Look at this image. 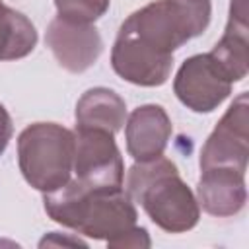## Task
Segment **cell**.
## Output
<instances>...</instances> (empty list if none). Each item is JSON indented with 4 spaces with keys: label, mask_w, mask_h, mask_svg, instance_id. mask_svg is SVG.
I'll return each mask as SVG.
<instances>
[{
    "label": "cell",
    "mask_w": 249,
    "mask_h": 249,
    "mask_svg": "<svg viewBox=\"0 0 249 249\" xmlns=\"http://www.w3.org/2000/svg\"><path fill=\"white\" fill-rule=\"evenodd\" d=\"M14 134V124H12V117L8 113V109L0 103V156L6 152L10 140Z\"/></svg>",
    "instance_id": "cell-17"
},
{
    "label": "cell",
    "mask_w": 249,
    "mask_h": 249,
    "mask_svg": "<svg viewBox=\"0 0 249 249\" xmlns=\"http://www.w3.org/2000/svg\"><path fill=\"white\" fill-rule=\"evenodd\" d=\"M47 216L80 235L109 239L138 220V210L130 195L123 189H97L70 179L64 187L45 193Z\"/></svg>",
    "instance_id": "cell-1"
},
{
    "label": "cell",
    "mask_w": 249,
    "mask_h": 249,
    "mask_svg": "<svg viewBox=\"0 0 249 249\" xmlns=\"http://www.w3.org/2000/svg\"><path fill=\"white\" fill-rule=\"evenodd\" d=\"M37 45V29L31 19L0 2V62L27 56Z\"/></svg>",
    "instance_id": "cell-14"
},
{
    "label": "cell",
    "mask_w": 249,
    "mask_h": 249,
    "mask_svg": "<svg viewBox=\"0 0 249 249\" xmlns=\"http://www.w3.org/2000/svg\"><path fill=\"white\" fill-rule=\"evenodd\" d=\"M74 138V179L97 189H123L124 163L115 134L99 128H76Z\"/></svg>",
    "instance_id": "cell-5"
},
{
    "label": "cell",
    "mask_w": 249,
    "mask_h": 249,
    "mask_svg": "<svg viewBox=\"0 0 249 249\" xmlns=\"http://www.w3.org/2000/svg\"><path fill=\"white\" fill-rule=\"evenodd\" d=\"M111 66L115 74L134 86L156 88L167 82L173 58H161L128 37L117 35L111 49Z\"/></svg>",
    "instance_id": "cell-11"
},
{
    "label": "cell",
    "mask_w": 249,
    "mask_h": 249,
    "mask_svg": "<svg viewBox=\"0 0 249 249\" xmlns=\"http://www.w3.org/2000/svg\"><path fill=\"white\" fill-rule=\"evenodd\" d=\"M0 2H2V0H0Z\"/></svg>",
    "instance_id": "cell-18"
},
{
    "label": "cell",
    "mask_w": 249,
    "mask_h": 249,
    "mask_svg": "<svg viewBox=\"0 0 249 249\" xmlns=\"http://www.w3.org/2000/svg\"><path fill=\"white\" fill-rule=\"evenodd\" d=\"M76 128H99L117 134L126 123L124 99L109 88H91L76 103Z\"/></svg>",
    "instance_id": "cell-13"
},
{
    "label": "cell",
    "mask_w": 249,
    "mask_h": 249,
    "mask_svg": "<svg viewBox=\"0 0 249 249\" xmlns=\"http://www.w3.org/2000/svg\"><path fill=\"white\" fill-rule=\"evenodd\" d=\"M45 43L56 62L72 72H86L103 53V39L93 23H74L54 18L45 33Z\"/></svg>",
    "instance_id": "cell-8"
},
{
    "label": "cell",
    "mask_w": 249,
    "mask_h": 249,
    "mask_svg": "<svg viewBox=\"0 0 249 249\" xmlns=\"http://www.w3.org/2000/svg\"><path fill=\"white\" fill-rule=\"evenodd\" d=\"M196 200L198 206L210 216L230 218L239 214L247 202L245 171L228 165L200 169Z\"/></svg>",
    "instance_id": "cell-9"
},
{
    "label": "cell",
    "mask_w": 249,
    "mask_h": 249,
    "mask_svg": "<svg viewBox=\"0 0 249 249\" xmlns=\"http://www.w3.org/2000/svg\"><path fill=\"white\" fill-rule=\"evenodd\" d=\"M231 78L210 54H193L177 70L173 91L177 99L195 113H210L231 93Z\"/></svg>",
    "instance_id": "cell-6"
},
{
    "label": "cell",
    "mask_w": 249,
    "mask_h": 249,
    "mask_svg": "<svg viewBox=\"0 0 249 249\" xmlns=\"http://www.w3.org/2000/svg\"><path fill=\"white\" fill-rule=\"evenodd\" d=\"M210 54L220 62L231 82H239L249 70V8L247 0H231L230 18L222 39Z\"/></svg>",
    "instance_id": "cell-12"
},
{
    "label": "cell",
    "mask_w": 249,
    "mask_h": 249,
    "mask_svg": "<svg viewBox=\"0 0 249 249\" xmlns=\"http://www.w3.org/2000/svg\"><path fill=\"white\" fill-rule=\"evenodd\" d=\"M152 241H150L148 230L136 224L107 239V247L111 249H148Z\"/></svg>",
    "instance_id": "cell-16"
},
{
    "label": "cell",
    "mask_w": 249,
    "mask_h": 249,
    "mask_svg": "<svg viewBox=\"0 0 249 249\" xmlns=\"http://www.w3.org/2000/svg\"><path fill=\"white\" fill-rule=\"evenodd\" d=\"M249 160V95L239 93L226 109L200 150V169L228 165L247 171Z\"/></svg>",
    "instance_id": "cell-7"
},
{
    "label": "cell",
    "mask_w": 249,
    "mask_h": 249,
    "mask_svg": "<svg viewBox=\"0 0 249 249\" xmlns=\"http://www.w3.org/2000/svg\"><path fill=\"white\" fill-rule=\"evenodd\" d=\"M173 124L161 105L146 103L136 107L124 123L126 152L134 161H150L163 156Z\"/></svg>",
    "instance_id": "cell-10"
},
{
    "label": "cell",
    "mask_w": 249,
    "mask_h": 249,
    "mask_svg": "<svg viewBox=\"0 0 249 249\" xmlns=\"http://www.w3.org/2000/svg\"><path fill=\"white\" fill-rule=\"evenodd\" d=\"M111 0H54L56 14L74 23H93L107 10Z\"/></svg>",
    "instance_id": "cell-15"
},
{
    "label": "cell",
    "mask_w": 249,
    "mask_h": 249,
    "mask_svg": "<svg viewBox=\"0 0 249 249\" xmlns=\"http://www.w3.org/2000/svg\"><path fill=\"white\" fill-rule=\"evenodd\" d=\"M210 14V0H154L132 12L117 35L132 39L158 56L173 58L179 47L204 33Z\"/></svg>",
    "instance_id": "cell-3"
},
{
    "label": "cell",
    "mask_w": 249,
    "mask_h": 249,
    "mask_svg": "<svg viewBox=\"0 0 249 249\" xmlns=\"http://www.w3.org/2000/svg\"><path fill=\"white\" fill-rule=\"evenodd\" d=\"M74 130L58 123H33L18 136V165L37 191L53 193L72 179Z\"/></svg>",
    "instance_id": "cell-4"
},
{
    "label": "cell",
    "mask_w": 249,
    "mask_h": 249,
    "mask_svg": "<svg viewBox=\"0 0 249 249\" xmlns=\"http://www.w3.org/2000/svg\"><path fill=\"white\" fill-rule=\"evenodd\" d=\"M124 191L167 233H183L198 224L200 206L195 193L181 179L177 165L163 156L136 161L126 173Z\"/></svg>",
    "instance_id": "cell-2"
}]
</instances>
